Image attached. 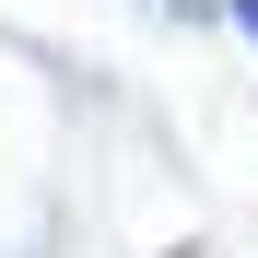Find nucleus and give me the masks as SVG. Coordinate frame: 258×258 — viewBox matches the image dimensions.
<instances>
[{"label": "nucleus", "instance_id": "1", "mask_svg": "<svg viewBox=\"0 0 258 258\" xmlns=\"http://www.w3.org/2000/svg\"><path fill=\"white\" fill-rule=\"evenodd\" d=\"M235 12H246V35H258V0H235Z\"/></svg>", "mask_w": 258, "mask_h": 258}]
</instances>
